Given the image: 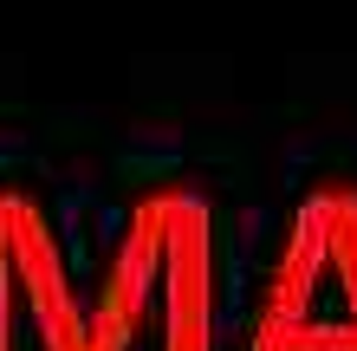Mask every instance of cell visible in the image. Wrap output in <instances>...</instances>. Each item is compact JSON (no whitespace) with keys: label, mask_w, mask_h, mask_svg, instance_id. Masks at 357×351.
Segmentation results:
<instances>
[{"label":"cell","mask_w":357,"mask_h":351,"mask_svg":"<svg viewBox=\"0 0 357 351\" xmlns=\"http://www.w3.org/2000/svg\"><path fill=\"white\" fill-rule=\"evenodd\" d=\"M85 319L98 351H215V234L195 189H150L130 209Z\"/></svg>","instance_id":"1"},{"label":"cell","mask_w":357,"mask_h":351,"mask_svg":"<svg viewBox=\"0 0 357 351\" xmlns=\"http://www.w3.org/2000/svg\"><path fill=\"white\" fill-rule=\"evenodd\" d=\"M247 351H357V182H319L299 202Z\"/></svg>","instance_id":"2"}]
</instances>
